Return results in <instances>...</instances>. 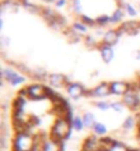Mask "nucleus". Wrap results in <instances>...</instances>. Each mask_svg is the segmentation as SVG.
Wrapping results in <instances>:
<instances>
[{
    "mask_svg": "<svg viewBox=\"0 0 140 151\" xmlns=\"http://www.w3.org/2000/svg\"><path fill=\"white\" fill-rule=\"evenodd\" d=\"M44 91H45V98H50V99H55L56 95H58V93H56L54 89H51V88H47V87H45Z\"/></svg>",
    "mask_w": 140,
    "mask_h": 151,
    "instance_id": "nucleus-27",
    "label": "nucleus"
},
{
    "mask_svg": "<svg viewBox=\"0 0 140 151\" xmlns=\"http://www.w3.org/2000/svg\"><path fill=\"white\" fill-rule=\"evenodd\" d=\"M45 87L40 85V84H33L30 87L26 88V91H28V95H29V99H41V98H44L45 96Z\"/></svg>",
    "mask_w": 140,
    "mask_h": 151,
    "instance_id": "nucleus-5",
    "label": "nucleus"
},
{
    "mask_svg": "<svg viewBox=\"0 0 140 151\" xmlns=\"http://www.w3.org/2000/svg\"><path fill=\"white\" fill-rule=\"evenodd\" d=\"M50 83L51 85H54L55 88L65 85V76L62 74H50Z\"/></svg>",
    "mask_w": 140,
    "mask_h": 151,
    "instance_id": "nucleus-13",
    "label": "nucleus"
},
{
    "mask_svg": "<svg viewBox=\"0 0 140 151\" xmlns=\"http://www.w3.org/2000/svg\"><path fill=\"white\" fill-rule=\"evenodd\" d=\"M125 14H126V11H125V7L117 8L116 11L113 12V15H111V24H117V22H121Z\"/></svg>",
    "mask_w": 140,
    "mask_h": 151,
    "instance_id": "nucleus-14",
    "label": "nucleus"
},
{
    "mask_svg": "<svg viewBox=\"0 0 140 151\" xmlns=\"http://www.w3.org/2000/svg\"><path fill=\"white\" fill-rule=\"evenodd\" d=\"M137 8H139V11H140V3H139V4H137Z\"/></svg>",
    "mask_w": 140,
    "mask_h": 151,
    "instance_id": "nucleus-29",
    "label": "nucleus"
},
{
    "mask_svg": "<svg viewBox=\"0 0 140 151\" xmlns=\"http://www.w3.org/2000/svg\"><path fill=\"white\" fill-rule=\"evenodd\" d=\"M122 103L125 106H128L131 109H137L140 106V96L137 91H132L129 88L128 91L125 92V95H122Z\"/></svg>",
    "mask_w": 140,
    "mask_h": 151,
    "instance_id": "nucleus-4",
    "label": "nucleus"
},
{
    "mask_svg": "<svg viewBox=\"0 0 140 151\" xmlns=\"http://www.w3.org/2000/svg\"><path fill=\"white\" fill-rule=\"evenodd\" d=\"M30 76H33V77H36V78H40V80H44V78H50V74H48L47 72H45L44 69H34L32 73H30Z\"/></svg>",
    "mask_w": 140,
    "mask_h": 151,
    "instance_id": "nucleus-17",
    "label": "nucleus"
},
{
    "mask_svg": "<svg viewBox=\"0 0 140 151\" xmlns=\"http://www.w3.org/2000/svg\"><path fill=\"white\" fill-rule=\"evenodd\" d=\"M137 85H139V91H140V80H139V83H137Z\"/></svg>",
    "mask_w": 140,
    "mask_h": 151,
    "instance_id": "nucleus-28",
    "label": "nucleus"
},
{
    "mask_svg": "<svg viewBox=\"0 0 140 151\" xmlns=\"http://www.w3.org/2000/svg\"><path fill=\"white\" fill-rule=\"evenodd\" d=\"M83 151H100V139L96 136H91L85 140Z\"/></svg>",
    "mask_w": 140,
    "mask_h": 151,
    "instance_id": "nucleus-9",
    "label": "nucleus"
},
{
    "mask_svg": "<svg viewBox=\"0 0 140 151\" xmlns=\"http://www.w3.org/2000/svg\"><path fill=\"white\" fill-rule=\"evenodd\" d=\"M99 50H100V56H102L104 63H110L114 59V50H113L111 45L103 44L102 47H99Z\"/></svg>",
    "mask_w": 140,
    "mask_h": 151,
    "instance_id": "nucleus-8",
    "label": "nucleus"
},
{
    "mask_svg": "<svg viewBox=\"0 0 140 151\" xmlns=\"http://www.w3.org/2000/svg\"><path fill=\"white\" fill-rule=\"evenodd\" d=\"M67 39H69V41H70V43H78V41L81 40V36L72 29V30L67 33Z\"/></svg>",
    "mask_w": 140,
    "mask_h": 151,
    "instance_id": "nucleus-21",
    "label": "nucleus"
},
{
    "mask_svg": "<svg viewBox=\"0 0 140 151\" xmlns=\"http://www.w3.org/2000/svg\"><path fill=\"white\" fill-rule=\"evenodd\" d=\"M110 93V84L107 83H100L98 87H95L92 89L93 98H104Z\"/></svg>",
    "mask_w": 140,
    "mask_h": 151,
    "instance_id": "nucleus-10",
    "label": "nucleus"
},
{
    "mask_svg": "<svg viewBox=\"0 0 140 151\" xmlns=\"http://www.w3.org/2000/svg\"><path fill=\"white\" fill-rule=\"evenodd\" d=\"M111 109L114 110V111H117V113H121V111H124L125 104L122 103V102H113V103H111Z\"/></svg>",
    "mask_w": 140,
    "mask_h": 151,
    "instance_id": "nucleus-24",
    "label": "nucleus"
},
{
    "mask_svg": "<svg viewBox=\"0 0 140 151\" xmlns=\"http://www.w3.org/2000/svg\"><path fill=\"white\" fill-rule=\"evenodd\" d=\"M84 41H85V44H87L88 47H95L96 45V39L95 37H92V36H85Z\"/></svg>",
    "mask_w": 140,
    "mask_h": 151,
    "instance_id": "nucleus-26",
    "label": "nucleus"
},
{
    "mask_svg": "<svg viewBox=\"0 0 140 151\" xmlns=\"http://www.w3.org/2000/svg\"><path fill=\"white\" fill-rule=\"evenodd\" d=\"M125 11H126V14H128V15H131V17H135V15H136V8L133 7L131 3H126V4H125Z\"/></svg>",
    "mask_w": 140,
    "mask_h": 151,
    "instance_id": "nucleus-25",
    "label": "nucleus"
},
{
    "mask_svg": "<svg viewBox=\"0 0 140 151\" xmlns=\"http://www.w3.org/2000/svg\"><path fill=\"white\" fill-rule=\"evenodd\" d=\"M133 125H135V118H133V117H128V118L125 119V122L122 127H124L125 131H131L133 128Z\"/></svg>",
    "mask_w": 140,
    "mask_h": 151,
    "instance_id": "nucleus-23",
    "label": "nucleus"
},
{
    "mask_svg": "<svg viewBox=\"0 0 140 151\" xmlns=\"http://www.w3.org/2000/svg\"><path fill=\"white\" fill-rule=\"evenodd\" d=\"M66 89H67L69 96L73 98V99H78L81 96H84V93H85V88L78 83H72L70 85L66 87Z\"/></svg>",
    "mask_w": 140,
    "mask_h": 151,
    "instance_id": "nucleus-7",
    "label": "nucleus"
},
{
    "mask_svg": "<svg viewBox=\"0 0 140 151\" xmlns=\"http://www.w3.org/2000/svg\"><path fill=\"white\" fill-rule=\"evenodd\" d=\"M1 78L4 81H8L12 87H18L25 81L24 76H21L19 73H17L14 69L10 68H3L1 69Z\"/></svg>",
    "mask_w": 140,
    "mask_h": 151,
    "instance_id": "nucleus-3",
    "label": "nucleus"
},
{
    "mask_svg": "<svg viewBox=\"0 0 140 151\" xmlns=\"http://www.w3.org/2000/svg\"><path fill=\"white\" fill-rule=\"evenodd\" d=\"M72 128L74 129V131L77 132H81L83 129H84V122H83V118H80V117H74L72 121Z\"/></svg>",
    "mask_w": 140,
    "mask_h": 151,
    "instance_id": "nucleus-18",
    "label": "nucleus"
},
{
    "mask_svg": "<svg viewBox=\"0 0 140 151\" xmlns=\"http://www.w3.org/2000/svg\"><path fill=\"white\" fill-rule=\"evenodd\" d=\"M93 132H95L96 135L102 136V135H104V133L107 132V128L104 127L102 122H95V125H93Z\"/></svg>",
    "mask_w": 140,
    "mask_h": 151,
    "instance_id": "nucleus-20",
    "label": "nucleus"
},
{
    "mask_svg": "<svg viewBox=\"0 0 140 151\" xmlns=\"http://www.w3.org/2000/svg\"><path fill=\"white\" fill-rule=\"evenodd\" d=\"M108 151H131L125 144L120 143V142H117V140H114V143H113V146L110 148H108Z\"/></svg>",
    "mask_w": 140,
    "mask_h": 151,
    "instance_id": "nucleus-19",
    "label": "nucleus"
},
{
    "mask_svg": "<svg viewBox=\"0 0 140 151\" xmlns=\"http://www.w3.org/2000/svg\"><path fill=\"white\" fill-rule=\"evenodd\" d=\"M95 106L99 109V110H108V109H111V103H110V102H106V100L95 102Z\"/></svg>",
    "mask_w": 140,
    "mask_h": 151,
    "instance_id": "nucleus-22",
    "label": "nucleus"
},
{
    "mask_svg": "<svg viewBox=\"0 0 140 151\" xmlns=\"http://www.w3.org/2000/svg\"><path fill=\"white\" fill-rule=\"evenodd\" d=\"M83 122H84V127H88V128H93L95 125V115L92 113H85L83 115Z\"/></svg>",
    "mask_w": 140,
    "mask_h": 151,
    "instance_id": "nucleus-16",
    "label": "nucleus"
},
{
    "mask_svg": "<svg viewBox=\"0 0 140 151\" xmlns=\"http://www.w3.org/2000/svg\"><path fill=\"white\" fill-rule=\"evenodd\" d=\"M120 33L118 30H108V32L104 33L103 36V44H107V45H114V44L118 43V40H120Z\"/></svg>",
    "mask_w": 140,
    "mask_h": 151,
    "instance_id": "nucleus-11",
    "label": "nucleus"
},
{
    "mask_svg": "<svg viewBox=\"0 0 140 151\" xmlns=\"http://www.w3.org/2000/svg\"><path fill=\"white\" fill-rule=\"evenodd\" d=\"M41 151H62L59 140H56V139L44 140L43 144H41Z\"/></svg>",
    "mask_w": 140,
    "mask_h": 151,
    "instance_id": "nucleus-12",
    "label": "nucleus"
},
{
    "mask_svg": "<svg viewBox=\"0 0 140 151\" xmlns=\"http://www.w3.org/2000/svg\"><path fill=\"white\" fill-rule=\"evenodd\" d=\"M129 89V84L125 81H113L110 83V93L111 95H125Z\"/></svg>",
    "mask_w": 140,
    "mask_h": 151,
    "instance_id": "nucleus-6",
    "label": "nucleus"
},
{
    "mask_svg": "<svg viewBox=\"0 0 140 151\" xmlns=\"http://www.w3.org/2000/svg\"><path fill=\"white\" fill-rule=\"evenodd\" d=\"M139 3H140V0H139ZM139 3H137V4H139Z\"/></svg>",
    "mask_w": 140,
    "mask_h": 151,
    "instance_id": "nucleus-30",
    "label": "nucleus"
},
{
    "mask_svg": "<svg viewBox=\"0 0 140 151\" xmlns=\"http://www.w3.org/2000/svg\"><path fill=\"white\" fill-rule=\"evenodd\" d=\"M70 128H72V124L69 122L67 119H65L63 117H59L55 121L54 127H52V136H54V139H56V140L69 139V136H70Z\"/></svg>",
    "mask_w": 140,
    "mask_h": 151,
    "instance_id": "nucleus-2",
    "label": "nucleus"
},
{
    "mask_svg": "<svg viewBox=\"0 0 140 151\" xmlns=\"http://www.w3.org/2000/svg\"><path fill=\"white\" fill-rule=\"evenodd\" d=\"M72 29L76 33H78L80 36H83V35H85V33L88 32V26L85 24H83V22H74L72 25Z\"/></svg>",
    "mask_w": 140,
    "mask_h": 151,
    "instance_id": "nucleus-15",
    "label": "nucleus"
},
{
    "mask_svg": "<svg viewBox=\"0 0 140 151\" xmlns=\"http://www.w3.org/2000/svg\"><path fill=\"white\" fill-rule=\"evenodd\" d=\"M34 142H33L32 135L26 132L17 133L14 140H12V150L14 151H33L34 150Z\"/></svg>",
    "mask_w": 140,
    "mask_h": 151,
    "instance_id": "nucleus-1",
    "label": "nucleus"
}]
</instances>
